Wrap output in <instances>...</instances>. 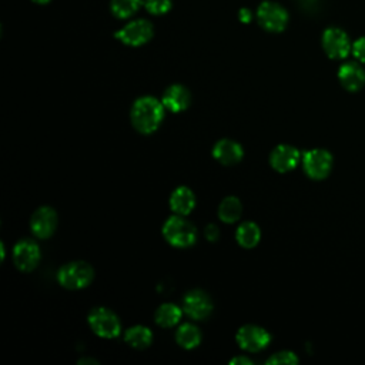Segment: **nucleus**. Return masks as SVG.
Segmentation results:
<instances>
[{"label": "nucleus", "instance_id": "nucleus-1", "mask_svg": "<svg viewBox=\"0 0 365 365\" xmlns=\"http://www.w3.org/2000/svg\"><path fill=\"white\" fill-rule=\"evenodd\" d=\"M164 117V106L154 97L138 98L131 108L133 125L144 134L157 130Z\"/></svg>", "mask_w": 365, "mask_h": 365}, {"label": "nucleus", "instance_id": "nucleus-2", "mask_svg": "<svg viewBox=\"0 0 365 365\" xmlns=\"http://www.w3.org/2000/svg\"><path fill=\"white\" fill-rule=\"evenodd\" d=\"M60 285L68 289H78L87 287L93 279V268L83 261H74L60 268L57 274Z\"/></svg>", "mask_w": 365, "mask_h": 365}, {"label": "nucleus", "instance_id": "nucleus-3", "mask_svg": "<svg viewBox=\"0 0 365 365\" xmlns=\"http://www.w3.org/2000/svg\"><path fill=\"white\" fill-rule=\"evenodd\" d=\"M163 234L165 240L174 247H190L195 241V228L191 222L178 215L170 217L165 221Z\"/></svg>", "mask_w": 365, "mask_h": 365}, {"label": "nucleus", "instance_id": "nucleus-4", "mask_svg": "<svg viewBox=\"0 0 365 365\" xmlns=\"http://www.w3.org/2000/svg\"><path fill=\"white\" fill-rule=\"evenodd\" d=\"M302 165L308 177L314 180H322L331 173L332 155L324 148H314L304 153Z\"/></svg>", "mask_w": 365, "mask_h": 365}, {"label": "nucleus", "instance_id": "nucleus-5", "mask_svg": "<svg viewBox=\"0 0 365 365\" xmlns=\"http://www.w3.org/2000/svg\"><path fill=\"white\" fill-rule=\"evenodd\" d=\"M322 48L327 53L328 57L335 58V60H341L345 58L351 50H352V44L349 41L348 34L338 27H329L322 33Z\"/></svg>", "mask_w": 365, "mask_h": 365}, {"label": "nucleus", "instance_id": "nucleus-6", "mask_svg": "<svg viewBox=\"0 0 365 365\" xmlns=\"http://www.w3.org/2000/svg\"><path fill=\"white\" fill-rule=\"evenodd\" d=\"M91 329L103 338H114L121 331V324L117 315L107 308H94L88 315Z\"/></svg>", "mask_w": 365, "mask_h": 365}, {"label": "nucleus", "instance_id": "nucleus-7", "mask_svg": "<svg viewBox=\"0 0 365 365\" xmlns=\"http://www.w3.org/2000/svg\"><path fill=\"white\" fill-rule=\"evenodd\" d=\"M257 17L259 24L268 31H282L288 23L287 10L274 1H264L259 4Z\"/></svg>", "mask_w": 365, "mask_h": 365}, {"label": "nucleus", "instance_id": "nucleus-8", "mask_svg": "<svg viewBox=\"0 0 365 365\" xmlns=\"http://www.w3.org/2000/svg\"><path fill=\"white\" fill-rule=\"evenodd\" d=\"M114 37L127 46H141L153 37V24L144 19L133 20L115 31Z\"/></svg>", "mask_w": 365, "mask_h": 365}, {"label": "nucleus", "instance_id": "nucleus-9", "mask_svg": "<svg viewBox=\"0 0 365 365\" xmlns=\"http://www.w3.org/2000/svg\"><path fill=\"white\" fill-rule=\"evenodd\" d=\"M271 341V335L257 325H244L237 332L238 345L250 352H257L264 349Z\"/></svg>", "mask_w": 365, "mask_h": 365}, {"label": "nucleus", "instance_id": "nucleus-10", "mask_svg": "<svg viewBox=\"0 0 365 365\" xmlns=\"http://www.w3.org/2000/svg\"><path fill=\"white\" fill-rule=\"evenodd\" d=\"M182 308H184V312L190 318L204 319L211 314L212 302L205 292H202L200 289H192L184 297Z\"/></svg>", "mask_w": 365, "mask_h": 365}, {"label": "nucleus", "instance_id": "nucleus-11", "mask_svg": "<svg viewBox=\"0 0 365 365\" xmlns=\"http://www.w3.org/2000/svg\"><path fill=\"white\" fill-rule=\"evenodd\" d=\"M40 259V250L36 242L21 240L14 245L13 261L20 271H31Z\"/></svg>", "mask_w": 365, "mask_h": 365}, {"label": "nucleus", "instance_id": "nucleus-12", "mask_svg": "<svg viewBox=\"0 0 365 365\" xmlns=\"http://www.w3.org/2000/svg\"><path fill=\"white\" fill-rule=\"evenodd\" d=\"M57 225V214L50 207H40L31 217L30 227L36 237L47 238L50 237Z\"/></svg>", "mask_w": 365, "mask_h": 365}, {"label": "nucleus", "instance_id": "nucleus-13", "mask_svg": "<svg viewBox=\"0 0 365 365\" xmlns=\"http://www.w3.org/2000/svg\"><path fill=\"white\" fill-rule=\"evenodd\" d=\"M338 80L348 91H358L365 84V70L356 61H346L338 70Z\"/></svg>", "mask_w": 365, "mask_h": 365}, {"label": "nucleus", "instance_id": "nucleus-14", "mask_svg": "<svg viewBox=\"0 0 365 365\" xmlns=\"http://www.w3.org/2000/svg\"><path fill=\"white\" fill-rule=\"evenodd\" d=\"M299 161V151L288 144H281L275 147L269 155V163L274 170L279 173H287L295 168Z\"/></svg>", "mask_w": 365, "mask_h": 365}, {"label": "nucleus", "instance_id": "nucleus-15", "mask_svg": "<svg viewBox=\"0 0 365 365\" xmlns=\"http://www.w3.org/2000/svg\"><path fill=\"white\" fill-rule=\"evenodd\" d=\"M190 91L181 84H174L168 87L163 96V106L173 113H180L185 110L190 106Z\"/></svg>", "mask_w": 365, "mask_h": 365}, {"label": "nucleus", "instance_id": "nucleus-16", "mask_svg": "<svg viewBox=\"0 0 365 365\" xmlns=\"http://www.w3.org/2000/svg\"><path fill=\"white\" fill-rule=\"evenodd\" d=\"M242 147L238 143L228 138L220 140L212 148L214 158L227 165L238 163L242 158Z\"/></svg>", "mask_w": 365, "mask_h": 365}, {"label": "nucleus", "instance_id": "nucleus-17", "mask_svg": "<svg viewBox=\"0 0 365 365\" xmlns=\"http://www.w3.org/2000/svg\"><path fill=\"white\" fill-rule=\"evenodd\" d=\"M194 205H195V198L190 188L178 187L173 191L170 197V207L174 212L180 215H187L191 212Z\"/></svg>", "mask_w": 365, "mask_h": 365}, {"label": "nucleus", "instance_id": "nucleus-18", "mask_svg": "<svg viewBox=\"0 0 365 365\" xmlns=\"http://www.w3.org/2000/svg\"><path fill=\"white\" fill-rule=\"evenodd\" d=\"M124 339L128 345H131L137 349H143L151 344L153 334L148 328H145L143 325H135V327H131L127 329Z\"/></svg>", "mask_w": 365, "mask_h": 365}, {"label": "nucleus", "instance_id": "nucleus-19", "mask_svg": "<svg viewBox=\"0 0 365 365\" xmlns=\"http://www.w3.org/2000/svg\"><path fill=\"white\" fill-rule=\"evenodd\" d=\"M259 235H261V232H259L258 225L254 224V222H250V221L248 222H242L238 227L237 234H235L238 244L241 247H244V248L255 247L258 244V241H259Z\"/></svg>", "mask_w": 365, "mask_h": 365}, {"label": "nucleus", "instance_id": "nucleus-20", "mask_svg": "<svg viewBox=\"0 0 365 365\" xmlns=\"http://www.w3.org/2000/svg\"><path fill=\"white\" fill-rule=\"evenodd\" d=\"M175 339L178 342V345H181L185 349H191L194 346H197L201 341V334L198 331V328L192 324H182L175 334Z\"/></svg>", "mask_w": 365, "mask_h": 365}, {"label": "nucleus", "instance_id": "nucleus-21", "mask_svg": "<svg viewBox=\"0 0 365 365\" xmlns=\"http://www.w3.org/2000/svg\"><path fill=\"white\" fill-rule=\"evenodd\" d=\"M181 318V309L174 304H163L155 311V322L164 328L175 325Z\"/></svg>", "mask_w": 365, "mask_h": 365}, {"label": "nucleus", "instance_id": "nucleus-22", "mask_svg": "<svg viewBox=\"0 0 365 365\" xmlns=\"http://www.w3.org/2000/svg\"><path fill=\"white\" fill-rule=\"evenodd\" d=\"M241 215V202L235 197H227L218 207V217L224 222H234Z\"/></svg>", "mask_w": 365, "mask_h": 365}, {"label": "nucleus", "instance_id": "nucleus-23", "mask_svg": "<svg viewBox=\"0 0 365 365\" xmlns=\"http://www.w3.org/2000/svg\"><path fill=\"white\" fill-rule=\"evenodd\" d=\"M141 6V0H111V11L118 19L133 16Z\"/></svg>", "mask_w": 365, "mask_h": 365}, {"label": "nucleus", "instance_id": "nucleus-24", "mask_svg": "<svg viewBox=\"0 0 365 365\" xmlns=\"http://www.w3.org/2000/svg\"><path fill=\"white\" fill-rule=\"evenodd\" d=\"M144 6L151 14H164L171 9V0H145Z\"/></svg>", "mask_w": 365, "mask_h": 365}, {"label": "nucleus", "instance_id": "nucleus-25", "mask_svg": "<svg viewBox=\"0 0 365 365\" xmlns=\"http://www.w3.org/2000/svg\"><path fill=\"white\" fill-rule=\"evenodd\" d=\"M298 362V358L294 352L291 351H281V352H277L274 354L268 361L267 364L269 365H277V364H297Z\"/></svg>", "mask_w": 365, "mask_h": 365}, {"label": "nucleus", "instance_id": "nucleus-26", "mask_svg": "<svg viewBox=\"0 0 365 365\" xmlns=\"http://www.w3.org/2000/svg\"><path fill=\"white\" fill-rule=\"evenodd\" d=\"M352 54L359 63H365V36L356 38L352 43Z\"/></svg>", "mask_w": 365, "mask_h": 365}, {"label": "nucleus", "instance_id": "nucleus-27", "mask_svg": "<svg viewBox=\"0 0 365 365\" xmlns=\"http://www.w3.org/2000/svg\"><path fill=\"white\" fill-rule=\"evenodd\" d=\"M205 237L210 240V241H215L218 238V230L215 225L210 224L207 228H205Z\"/></svg>", "mask_w": 365, "mask_h": 365}, {"label": "nucleus", "instance_id": "nucleus-28", "mask_svg": "<svg viewBox=\"0 0 365 365\" xmlns=\"http://www.w3.org/2000/svg\"><path fill=\"white\" fill-rule=\"evenodd\" d=\"M230 364H232V365H242V364H245V365H251V364H252V361H251L250 358H245V356H237V358L231 359V362H230Z\"/></svg>", "mask_w": 365, "mask_h": 365}, {"label": "nucleus", "instance_id": "nucleus-29", "mask_svg": "<svg viewBox=\"0 0 365 365\" xmlns=\"http://www.w3.org/2000/svg\"><path fill=\"white\" fill-rule=\"evenodd\" d=\"M240 20H242V21H250L251 20V11L248 10V9H241L240 10Z\"/></svg>", "mask_w": 365, "mask_h": 365}, {"label": "nucleus", "instance_id": "nucleus-30", "mask_svg": "<svg viewBox=\"0 0 365 365\" xmlns=\"http://www.w3.org/2000/svg\"><path fill=\"white\" fill-rule=\"evenodd\" d=\"M33 1L37 4H47L50 0H33Z\"/></svg>", "mask_w": 365, "mask_h": 365}]
</instances>
